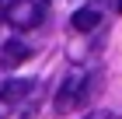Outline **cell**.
<instances>
[{
	"instance_id": "obj_1",
	"label": "cell",
	"mask_w": 122,
	"mask_h": 119,
	"mask_svg": "<svg viewBox=\"0 0 122 119\" xmlns=\"http://www.w3.org/2000/svg\"><path fill=\"white\" fill-rule=\"evenodd\" d=\"M94 84H98V77H91V74H84L80 67H73V70L63 77L56 98H52L56 116H70V112H77L80 105H87L91 95H94Z\"/></svg>"
},
{
	"instance_id": "obj_2",
	"label": "cell",
	"mask_w": 122,
	"mask_h": 119,
	"mask_svg": "<svg viewBox=\"0 0 122 119\" xmlns=\"http://www.w3.org/2000/svg\"><path fill=\"white\" fill-rule=\"evenodd\" d=\"M42 14H46V7L38 0H10L4 11V21H10L14 28H35L42 21Z\"/></svg>"
},
{
	"instance_id": "obj_3",
	"label": "cell",
	"mask_w": 122,
	"mask_h": 119,
	"mask_svg": "<svg viewBox=\"0 0 122 119\" xmlns=\"http://www.w3.org/2000/svg\"><path fill=\"white\" fill-rule=\"evenodd\" d=\"M31 88H35V81H25V77H14V81H4V84H0V119L7 116L14 105H21V102L28 98Z\"/></svg>"
},
{
	"instance_id": "obj_4",
	"label": "cell",
	"mask_w": 122,
	"mask_h": 119,
	"mask_svg": "<svg viewBox=\"0 0 122 119\" xmlns=\"http://www.w3.org/2000/svg\"><path fill=\"white\" fill-rule=\"evenodd\" d=\"M28 56H31L28 42H21V39H7V42L0 46V67H4V70H14V67H21Z\"/></svg>"
},
{
	"instance_id": "obj_5",
	"label": "cell",
	"mask_w": 122,
	"mask_h": 119,
	"mask_svg": "<svg viewBox=\"0 0 122 119\" xmlns=\"http://www.w3.org/2000/svg\"><path fill=\"white\" fill-rule=\"evenodd\" d=\"M70 25H73V32H94L101 25V11L98 7H80V11H73Z\"/></svg>"
},
{
	"instance_id": "obj_6",
	"label": "cell",
	"mask_w": 122,
	"mask_h": 119,
	"mask_svg": "<svg viewBox=\"0 0 122 119\" xmlns=\"http://www.w3.org/2000/svg\"><path fill=\"white\" fill-rule=\"evenodd\" d=\"M84 119H119L115 112H91V116H84Z\"/></svg>"
},
{
	"instance_id": "obj_7",
	"label": "cell",
	"mask_w": 122,
	"mask_h": 119,
	"mask_svg": "<svg viewBox=\"0 0 122 119\" xmlns=\"http://www.w3.org/2000/svg\"><path fill=\"white\" fill-rule=\"evenodd\" d=\"M38 4H42V7H46V4H49V0H38Z\"/></svg>"
},
{
	"instance_id": "obj_8",
	"label": "cell",
	"mask_w": 122,
	"mask_h": 119,
	"mask_svg": "<svg viewBox=\"0 0 122 119\" xmlns=\"http://www.w3.org/2000/svg\"><path fill=\"white\" fill-rule=\"evenodd\" d=\"M119 14H122V0H119Z\"/></svg>"
}]
</instances>
